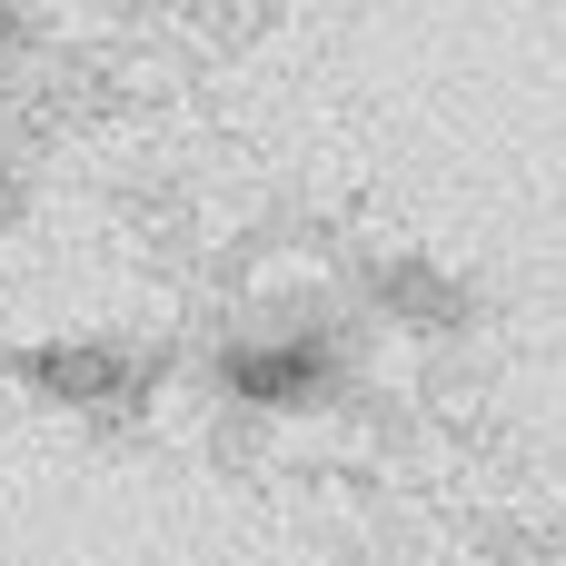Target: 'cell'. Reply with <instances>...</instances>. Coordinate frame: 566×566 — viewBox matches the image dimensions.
Wrapping results in <instances>:
<instances>
[{
  "mask_svg": "<svg viewBox=\"0 0 566 566\" xmlns=\"http://www.w3.org/2000/svg\"><path fill=\"white\" fill-rule=\"evenodd\" d=\"M308 378H318V348H249V358H229V388L239 398H308Z\"/></svg>",
  "mask_w": 566,
  "mask_h": 566,
  "instance_id": "cell-1",
  "label": "cell"
},
{
  "mask_svg": "<svg viewBox=\"0 0 566 566\" xmlns=\"http://www.w3.org/2000/svg\"><path fill=\"white\" fill-rule=\"evenodd\" d=\"M40 378L70 388V398H119V388H129V368L99 358V348H60V358H40Z\"/></svg>",
  "mask_w": 566,
  "mask_h": 566,
  "instance_id": "cell-2",
  "label": "cell"
}]
</instances>
